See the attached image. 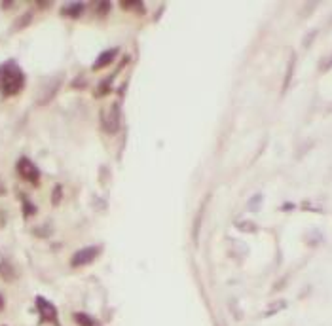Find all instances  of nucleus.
Segmentation results:
<instances>
[{
	"label": "nucleus",
	"mask_w": 332,
	"mask_h": 326,
	"mask_svg": "<svg viewBox=\"0 0 332 326\" xmlns=\"http://www.w3.org/2000/svg\"><path fill=\"white\" fill-rule=\"evenodd\" d=\"M25 85V76L21 69L15 65L14 61L6 63L2 69H0V90L4 95L12 97V95H17Z\"/></svg>",
	"instance_id": "nucleus-1"
},
{
	"label": "nucleus",
	"mask_w": 332,
	"mask_h": 326,
	"mask_svg": "<svg viewBox=\"0 0 332 326\" xmlns=\"http://www.w3.org/2000/svg\"><path fill=\"white\" fill-rule=\"evenodd\" d=\"M120 124H122V118H120V104L112 103L110 108L103 112V129L106 133L114 135V133H118V129H120Z\"/></svg>",
	"instance_id": "nucleus-2"
},
{
	"label": "nucleus",
	"mask_w": 332,
	"mask_h": 326,
	"mask_svg": "<svg viewBox=\"0 0 332 326\" xmlns=\"http://www.w3.org/2000/svg\"><path fill=\"white\" fill-rule=\"evenodd\" d=\"M61 78L63 76L51 78V80H48V82L42 85V90L38 91V104H40V106L48 104L49 101L57 95V91H59V87H61V83H63Z\"/></svg>",
	"instance_id": "nucleus-3"
},
{
	"label": "nucleus",
	"mask_w": 332,
	"mask_h": 326,
	"mask_svg": "<svg viewBox=\"0 0 332 326\" xmlns=\"http://www.w3.org/2000/svg\"><path fill=\"white\" fill-rule=\"evenodd\" d=\"M17 171H19L21 176H23L25 181L31 182V184H38V181H40V171L36 169V165L29 160V158H21V160L17 161Z\"/></svg>",
	"instance_id": "nucleus-4"
},
{
	"label": "nucleus",
	"mask_w": 332,
	"mask_h": 326,
	"mask_svg": "<svg viewBox=\"0 0 332 326\" xmlns=\"http://www.w3.org/2000/svg\"><path fill=\"white\" fill-rule=\"evenodd\" d=\"M99 252H101V249H99V247H86V249L78 250L76 254L70 258V264L74 265V268H80V265L90 264V262H93V260L99 256Z\"/></svg>",
	"instance_id": "nucleus-5"
},
{
	"label": "nucleus",
	"mask_w": 332,
	"mask_h": 326,
	"mask_svg": "<svg viewBox=\"0 0 332 326\" xmlns=\"http://www.w3.org/2000/svg\"><path fill=\"white\" fill-rule=\"evenodd\" d=\"M36 307H38V313H40L42 320H46V322H57V309L53 307L51 302H48L46 298L38 296V298H36Z\"/></svg>",
	"instance_id": "nucleus-6"
},
{
	"label": "nucleus",
	"mask_w": 332,
	"mask_h": 326,
	"mask_svg": "<svg viewBox=\"0 0 332 326\" xmlns=\"http://www.w3.org/2000/svg\"><path fill=\"white\" fill-rule=\"evenodd\" d=\"M116 55H118V48H110V49H106V51H103V53L97 57L95 65H93V70H101V69H104V67H108V65L116 59Z\"/></svg>",
	"instance_id": "nucleus-7"
},
{
	"label": "nucleus",
	"mask_w": 332,
	"mask_h": 326,
	"mask_svg": "<svg viewBox=\"0 0 332 326\" xmlns=\"http://www.w3.org/2000/svg\"><path fill=\"white\" fill-rule=\"evenodd\" d=\"M0 277L4 279V281H14L15 279V270L12 268L10 262H6V260L0 262Z\"/></svg>",
	"instance_id": "nucleus-8"
},
{
	"label": "nucleus",
	"mask_w": 332,
	"mask_h": 326,
	"mask_svg": "<svg viewBox=\"0 0 332 326\" xmlns=\"http://www.w3.org/2000/svg\"><path fill=\"white\" fill-rule=\"evenodd\" d=\"M82 12H84V4H80V2H76V4H70V6L63 8V10H61L63 15H70V17H74V19H76Z\"/></svg>",
	"instance_id": "nucleus-9"
},
{
	"label": "nucleus",
	"mask_w": 332,
	"mask_h": 326,
	"mask_svg": "<svg viewBox=\"0 0 332 326\" xmlns=\"http://www.w3.org/2000/svg\"><path fill=\"white\" fill-rule=\"evenodd\" d=\"M294 63H296V55L292 53V55H291V61H289V69H287V74H285L283 93L287 91V87H289V83H291V80H292V72H294Z\"/></svg>",
	"instance_id": "nucleus-10"
},
{
	"label": "nucleus",
	"mask_w": 332,
	"mask_h": 326,
	"mask_svg": "<svg viewBox=\"0 0 332 326\" xmlns=\"http://www.w3.org/2000/svg\"><path fill=\"white\" fill-rule=\"evenodd\" d=\"M72 319L76 320L80 326H97V322L91 319V317H88L86 313H74V315H72Z\"/></svg>",
	"instance_id": "nucleus-11"
},
{
	"label": "nucleus",
	"mask_w": 332,
	"mask_h": 326,
	"mask_svg": "<svg viewBox=\"0 0 332 326\" xmlns=\"http://www.w3.org/2000/svg\"><path fill=\"white\" fill-rule=\"evenodd\" d=\"M235 226L239 229H243V231H247V233H255L256 229V224L251 222V220H239V222H235Z\"/></svg>",
	"instance_id": "nucleus-12"
},
{
	"label": "nucleus",
	"mask_w": 332,
	"mask_h": 326,
	"mask_svg": "<svg viewBox=\"0 0 332 326\" xmlns=\"http://www.w3.org/2000/svg\"><path fill=\"white\" fill-rule=\"evenodd\" d=\"M61 197H63V188H61V184H56L53 194H51V205H59Z\"/></svg>",
	"instance_id": "nucleus-13"
},
{
	"label": "nucleus",
	"mask_w": 332,
	"mask_h": 326,
	"mask_svg": "<svg viewBox=\"0 0 332 326\" xmlns=\"http://www.w3.org/2000/svg\"><path fill=\"white\" fill-rule=\"evenodd\" d=\"M35 213H36V207H35V205L29 201V199H25V197H23V215H25V216H31V215H35Z\"/></svg>",
	"instance_id": "nucleus-14"
},
{
	"label": "nucleus",
	"mask_w": 332,
	"mask_h": 326,
	"mask_svg": "<svg viewBox=\"0 0 332 326\" xmlns=\"http://www.w3.org/2000/svg\"><path fill=\"white\" fill-rule=\"evenodd\" d=\"M285 306H287V302H285V300H279L277 304H273V306H270L271 309H268V311L264 313V315H266V317H270V315H273V313L281 311V309H283Z\"/></svg>",
	"instance_id": "nucleus-15"
},
{
	"label": "nucleus",
	"mask_w": 332,
	"mask_h": 326,
	"mask_svg": "<svg viewBox=\"0 0 332 326\" xmlns=\"http://www.w3.org/2000/svg\"><path fill=\"white\" fill-rule=\"evenodd\" d=\"M260 205H262V195H253L251 197V203H249V211H258L260 209Z\"/></svg>",
	"instance_id": "nucleus-16"
},
{
	"label": "nucleus",
	"mask_w": 332,
	"mask_h": 326,
	"mask_svg": "<svg viewBox=\"0 0 332 326\" xmlns=\"http://www.w3.org/2000/svg\"><path fill=\"white\" fill-rule=\"evenodd\" d=\"M99 6H97V10H99V14L101 15H104L108 10H110V2H97Z\"/></svg>",
	"instance_id": "nucleus-17"
},
{
	"label": "nucleus",
	"mask_w": 332,
	"mask_h": 326,
	"mask_svg": "<svg viewBox=\"0 0 332 326\" xmlns=\"http://www.w3.org/2000/svg\"><path fill=\"white\" fill-rule=\"evenodd\" d=\"M315 36H317V28H313L312 33L308 35V38H306V40H304V48H310V44H312V40H313V38H315Z\"/></svg>",
	"instance_id": "nucleus-18"
},
{
	"label": "nucleus",
	"mask_w": 332,
	"mask_h": 326,
	"mask_svg": "<svg viewBox=\"0 0 332 326\" xmlns=\"http://www.w3.org/2000/svg\"><path fill=\"white\" fill-rule=\"evenodd\" d=\"M31 19H33V15H31V14H25V15H23V17H21V23H19V25H17V27H15V28L25 27V25H27V23H29V21H31Z\"/></svg>",
	"instance_id": "nucleus-19"
},
{
	"label": "nucleus",
	"mask_w": 332,
	"mask_h": 326,
	"mask_svg": "<svg viewBox=\"0 0 332 326\" xmlns=\"http://www.w3.org/2000/svg\"><path fill=\"white\" fill-rule=\"evenodd\" d=\"M36 4H38L40 8H49V4H51V2H42V0H40V2H36Z\"/></svg>",
	"instance_id": "nucleus-20"
},
{
	"label": "nucleus",
	"mask_w": 332,
	"mask_h": 326,
	"mask_svg": "<svg viewBox=\"0 0 332 326\" xmlns=\"http://www.w3.org/2000/svg\"><path fill=\"white\" fill-rule=\"evenodd\" d=\"M2 6H4V8H10V6H12V2H10V0H4V2H2Z\"/></svg>",
	"instance_id": "nucleus-21"
},
{
	"label": "nucleus",
	"mask_w": 332,
	"mask_h": 326,
	"mask_svg": "<svg viewBox=\"0 0 332 326\" xmlns=\"http://www.w3.org/2000/svg\"><path fill=\"white\" fill-rule=\"evenodd\" d=\"M2 309H4V298L0 296V311H2Z\"/></svg>",
	"instance_id": "nucleus-22"
}]
</instances>
